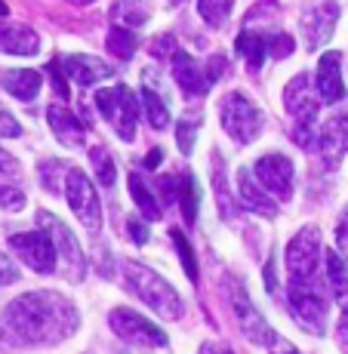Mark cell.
<instances>
[{
	"label": "cell",
	"mask_w": 348,
	"mask_h": 354,
	"mask_svg": "<svg viewBox=\"0 0 348 354\" xmlns=\"http://www.w3.org/2000/svg\"><path fill=\"white\" fill-rule=\"evenodd\" d=\"M10 247H12V253L22 259L31 271H37V274H53V271L59 268V250L44 228L10 234Z\"/></svg>",
	"instance_id": "cell-10"
},
{
	"label": "cell",
	"mask_w": 348,
	"mask_h": 354,
	"mask_svg": "<svg viewBox=\"0 0 348 354\" xmlns=\"http://www.w3.org/2000/svg\"><path fill=\"white\" fill-rule=\"evenodd\" d=\"M108 324H111L114 336H120L124 342L136 345V348H167L170 345L167 333L133 308H114L108 315Z\"/></svg>",
	"instance_id": "cell-9"
},
{
	"label": "cell",
	"mask_w": 348,
	"mask_h": 354,
	"mask_svg": "<svg viewBox=\"0 0 348 354\" xmlns=\"http://www.w3.org/2000/svg\"><path fill=\"white\" fill-rule=\"evenodd\" d=\"M50 77H53V86H56V93L59 96H68V84H65V74H62V68H59V62H50Z\"/></svg>",
	"instance_id": "cell-40"
},
{
	"label": "cell",
	"mask_w": 348,
	"mask_h": 354,
	"mask_svg": "<svg viewBox=\"0 0 348 354\" xmlns=\"http://www.w3.org/2000/svg\"><path fill=\"white\" fill-rule=\"evenodd\" d=\"M253 173H256V179L271 192V197H277V201H290L293 197V160L286 158V154L275 151V154L259 158Z\"/></svg>",
	"instance_id": "cell-15"
},
{
	"label": "cell",
	"mask_w": 348,
	"mask_h": 354,
	"mask_svg": "<svg viewBox=\"0 0 348 354\" xmlns=\"http://www.w3.org/2000/svg\"><path fill=\"white\" fill-rule=\"evenodd\" d=\"M336 243H339V253L348 259V207L339 216V225H336Z\"/></svg>",
	"instance_id": "cell-36"
},
{
	"label": "cell",
	"mask_w": 348,
	"mask_h": 354,
	"mask_svg": "<svg viewBox=\"0 0 348 354\" xmlns=\"http://www.w3.org/2000/svg\"><path fill=\"white\" fill-rule=\"evenodd\" d=\"M46 120H50L53 136H56V139L62 142L65 148H80V145H84L86 129H84V124H80L77 118H74L71 108L50 105V108H46Z\"/></svg>",
	"instance_id": "cell-20"
},
{
	"label": "cell",
	"mask_w": 348,
	"mask_h": 354,
	"mask_svg": "<svg viewBox=\"0 0 348 354\" xmlns=\"http://www.w3.org/2000/svg\"><path fill=\"white\" fill-rule=\"evenodd\" d=\"M320 228L305 225L286 247V268H290V277H320Z\"/></svg>",
	"instance_id": "cell-13"
},
{
	"label": "cell",
	"mask_w": 348,
	"mask_h": 354,
	"mask_svg": "<svg viewBox=\"0 0 348 354\" xmlns=\"http://www.w3.org/2000/svg\"><path fill=\"white\" fill-rule=\"evenodd\" d=\"M68 3H74V6H86V3H95V0H68Z\"/></svg>",
	"instance_id": "cell-46"
},
{
	"label": "cell",
	"mask_w": 348,
	"mask_h": 354,
	"mask_svg": "<svg viewBox=\"0 0 348 354\" xmlns=\"http://www.w3.org/2000/svg\"><path fill=\"white\" fill-rule=\"evenodd\" d=\"M0 324L22 345H59L77 330V308L59 292L37 290L12 299Z\"/></svg>",
	"instance_id": "cell-1"
},
{
	"label": "cell",
	"mask_w": 348,
	"mask_h": 354,
	"mask_svg": "<svg viewBox=\"0 0 348 354\" xmlns=\"http://www.w3.org/2000/svg\"><path fill=\"white\" fill-rule=\"evenodd\" d=\"M315 151L327 167H339V160L348 151V111H336L333 118H327L315 133Z\"/></svg>",
	"instance_id": "cell-14"
},
{
	"label": "cell",
	"mask_w": 348,
	"mask_h": 354,
	"mask_svg": "<svg viewBox=\"0 0 348 354\" xmlns=\"http://www.w3.org/2000/svg\"><path fill=\"white\" fill-rule=\"evenodd\" d=\"M136 46H139V37H136V31H129L127 25L120 28V25H114L111 31H108V53L111 56H118V59H133V53H136Z\"/></svg>",
	"instance_id": "cell-28"
},
{
	"label": "cell",
	"mask_w": 348,
	"mask_h": 354,
	"mask_svg": "<svg viewBox=\"0 0 348 354\" xmlns=\"http://www.w3.org/2000/svg\"><path fill=\"white\" fill-rule=\"evenodd\" d=\"M219 120L222 129L237 142V145H250V142L259 139L265 127V114L259 111V105H253L244 93H228L219 102Z\"/></svg>",
	"instance_id": "cell-6"
},
{
	"label": "cell",
	"mask_w": 348,
	"mask_h": 354,
	"mask_svg": "<svg viewBox=\"0 0 348 354\" xmlns=\"http://www.w3.org/2000/svg\"><path fill=\"white\" fill-rule=\"evenodd\" d=\"M127 228H129V237H133V241L139 243V247H142V243H148V228L142 225V222L136 219V216H129V219H127Z\"/></svg>",
	"instance_id": "cell-38"
},
{
	"label": "cell",
	"mask_w": 348,
	"mask_h": 354,
	"mask_svg": "<svg viewBox=\"0 0 348 354\" xmlns=\"http://www.w3.org/2000/svg\"><path fill=\"white\" fill-rule=\"evenodd\" d=\"M16 281H19V268L10 262V256L0 253V287H10Z\"/></svg>",
	"instance_id": "cell-35"
},
{
	"label": "cell",
	"mask_w": 348,
	"mask_h": 354,
	"mask_svg": "<svg viewBox=\"0 0 348 354\" xmlns=\"http://www.w3.org/2000/svg\"><path fill=\"white\" fill-rule=\"evenodd\" d=\"M290 315L305 326L315 336H324V324H327V292H324V281L320 277H290Z\"/></svg>",
	"instance_id": "cell-4"
},
{
	"label": "cell",
	"mask_w": 348,
	"mask_h": 354,
	"mask_svg": "<svg viewBox=\"0 0 348 354\" xmlns=\"http://www.w3.org/2000/svg\"><path fill=\"white\" fill-rule=\"evenodd\" d=\"M225 176L216 173V179H213V185H216V197H219V213L225 216H231V197H228V188H225Z\"/></svg>",
	"instance_id": "cell-37"
},
{
	"label": "cell",
	"mask_w": 348,
	"mask_h": 354,
	"mask_svg": "<svg viewBox=\"0 0 348 354\" xmlns=\"http://www.w3.org/2000/svg\"><path fill=\"white\" fill-rule=\"evenodd\" d=\"M197 127H201V118H182V120H176V139H179V151L182 154H191V148H194Z\"/></svg>",
	"instance_id": "cell-32"
},
{
	"label": "cell",
	"mask_w": 348,
	"mask_h": 354,
	"mask_svg": "<svg viewBox=\"0 0 348 354\" xmlns=\"http://www.w3.org/2000/svg\"><path fill=\"white\" fill-rule=\"evenodd\" d=\"M40 37L28 25H0V53L6 56H37Z\"/></svg>",
	"instance_id": "cell-22"
},
{
	"label": "cell",
	"mask_w": 348,
	"mask_h": 354,
	"mask_svg": "<svg viewBox=\"0 0 348 354\" xmlns=\"http://www.w3.org/2000/svg\"><path fill=\"white\" fill-rule=\"evenodd\" d=\"M19 133H22L19 120H16V118H10L6 111H0V136H10V139H16Z\"/></svg>",
	"instance_id": "cell-39"
},
{
	"label": "cell",
	"mask_w": 348,
	"mask_h": 354,
	"mask_svg": "<svg viewBox=\"0 0 348 354\" xmlns=\"http://www.w3.org/2000/svg\"><path fill=\"white\" fill-rule=\"evenodd\" d=\"M324 265H327V283H330L333 296L342 305H348V268L339 253H324Z\"/></svg>",
	"instance_id": "cell-26"
},
{
	"label": "cell",
	"mask_w": 348,
	"mask_h": 354,
	"mask_svg": "<svg viewBox=\"0 0 348 354\" xmlns=\"http://www.w3.org/2000/svg\"><path fill=\"white\" fill-rule=\"evenodd\" d=\"M173 3H182V0H173Z\"/></svg>",
	"instance_id": "cell-48"
},
{
	"label": "cell",
	"mask_w": 348,
	"mask_h": 354,
	"mask_svg": "<svg viewBox=\"0 0 348 354\" xmlns=\"http://www.w3.org/2000/svg\"><path fill=\"white\" fill-rule=\"evenodd\" d=\"M228 302H231V311H235L237 324H241L244 336H247L250 342L265 345V348H275V345H277V348L290 351V345H286L284 339L268 326V321H265L262 311H259L256 305H253L250 292L244 290V283L237 281V277H231V281H228Z\"/></svg>",
	"instance_id": "cell-5"
},
{
	"label": "cell",
	"mask_w": 348,
	"mask_h": 354,
	"mask_svg": "<svg viewBox=\"0 0 348 354\" xmlns=\"http://www.w3.org/2000/svg\"><path fill=\"white\" fill-rule=\"evenodd\" d=\"M65 197H68V207L74 209L80 222H84L90 231L102 228V207H99V194H95L93 179L84 173V169L71 167L65 173Z\"/></svg>",
	"instance_id": "cell-11"
},
{
	"label": "cell",
	"mask_w": 348,
	"mask_h": 354,
	"mask_svg": "<svg viewBox=\"0 0 348 354\" xmlns=\"http://www.w3.org/2000/svg\"><path fill=\"white\" fill-rule=\"evenodd\" d=\"M284 102H286V111H290V118H293V139H296L302 148H315L320 96H318V90H311L309 74L305 71L296 74V77L286 84Z\"/></svg>",
	"instance_id": "cell-3"
},
{
	"label": "cell",
	"mask_w": 348,
	"mask_h": 354,
	"mask_svg": "<svg viewBox=\"0 0 348 354\" xmlns=\"http://www.w3.org/2000/svg\"><path fill=\"white\" fill-rule=\"evenodd\" d=\"M315 90L324 105H336L345 99V84H342V56L339 53H324L318 62V80Z\"/></svg>",
	"instance_id": "cell-18"
},
{
	"label": "cell",
	"mask_w": 348,
	"mask_h": 354,
	"mask_svg": "<svg viewBox=\"0 0 348 354\" xmlns=\"http://www.w3.org/2000/svg\"><path fill=\"white\" fill-rule=\"evenodd\" d=\"M95 108L99 114L108 120L118 136L124 142L136 139V118H139V105H136V96L129 93V86L118 84V86H105V90L95 93Z\"/></svg>",
	"instance_id": "cell-7"
},
{
	"label": "cell",
	"mask_w": 348,
	"mask_h": 354,
	"mask_svg": "<svg viewBox=\"0 0 348 354\" xmlns=\"http://www.w3.org/2000/svg\"><path fill=\"white\" fill-rule=\"evenodd\" d=\"M231 6H235V0H197V12L210 28H222L225 19L231 16Z\"/></svg>",
	"instance_id": "cell-30"
},
{
	"label": "cell",
	"mask_w": 348,
	"mask_h": 354,
	"mask_svg": "<svg viewBox=\"0 0 348 354\" xmlns=\"http://www.w3.org/2000/svg\"><path fill=\"white\" fill-rule=\"evenodd\" d=\"M142 108H145L148 124H152L154 129H167V127H170V111H167V105H163V99L152 90V86H148V80H145V86H142Z\"/></svg>",
	"instance_id": "cell-29"
},
{
	"label": "cell",
	"mask_w": 348,
	"mask_h": 354,
	"mask_svg": "<svg viewBox=\"0 0 348 354\" xmlns=\"http://www.w3.org/2000/svg\"><path fill=\"white\" fill-rule=\"evenodd\" d=\"M0 173L3 176H16L19 173V160L12 158L10 151H3V148H0Z\"/></svg>",
	"instance_id": "cell-41"
},
{
	"label": "cell",
	"mask_w": 348,
	"mask_h": 354,
	"mask_svg": "<svg viewBox=\"0 0 348 354\" xmlns=\"http://www.w3.org/2000/svg\"><path fill=\"white\" fill-rule=\"evenodd\" d=\"M161 158H163V151H161V148H154V151L145 158V167H148V169H154V167L161 163Z\"/></svg>",
	"instance_id": "cell-45"
},
{
	"label": "cell",
	"mask_w": 348,
	"mask_h": 354,
	"mask_svg": "<svg viewBox=\"0 0 348 354\" xmlns=\"http://www.w3.org/2000/svg\"><path fill=\"white\" fill-rule=\"evenodd\" d=\"M129 197L136 201V207H139V213L145 216V219H152V222L161 219V203H158V197H154V192L148 188V182L142 179L139 173H129Z\"/></svg>",
	"instance_id": "cell-25"
},
{
	"label": "cell",
	"mask_w": 348,
	"mask_h": 354,
	"mask_svg": "<svg viewBox=\"0 0 348 354\" xmlns=\"http://www.w3.org/2000/svg\"><path fill=\"white\" fill-rule=\"evenodd\" d=\"M6 12H10V10H6V3H3V0H0V16H6Z\"/></svg>",
	"instance_id": "cell-47"
},
{
	"label": "cell",
	"mask_w": 348,
	"mask_h": 354,
	"mask_svg": "<svg viewBox=\"0 0 348 354\" xmlns=\"http://www.w3.org/2000/svg\"><path fill=\"white\" fill-rule=\"evenodd\" d=\"M37 222H40V228L53 237V243H56L59 259H62V271L68 274V281H84L86 259H84V253H80L77 237L68 231V225L59 219V216L46 213V209H40V213H37Z\"/></svg>",
	"instance_id": "cell-12"
},
{
	"label": "cell",
	"mask_w": 348,
	"mask_h": 354,
	"mask_svg": "<svg viewBox=\"0 0 348 354\" xmlns=\"http://www.w3.org/2000/svg\"><path fill=\"white\" fill-rule=\"evenodd\" d=\"M173 46H176V37H173V34H163L158 44H154V56H163L167 50L173 53Z\"/></svg>",
	"instance_id": "cell-43"
},
{
	"label": "cell",
	"mask_w": 348,
	"mask_h": 354,
	"mask_svg": "<svg viewBox=\"0 0 348 354\" xmlns=\"http://www.w3.org/2000/svg\"><path fill=\"white\" fill-rule=\"evenodd\" d=\"M25 207V194L19 188H0V209H10V213H19Z\"/></svg>",
	"instance_id": "cell-34"
},
{
	"label": "cell",
	"mask_w": 348,
	"mask_h": 354,
	"mask_svg": "<svg viewBox=\"0 0 348 354\" xmlns=\"http://www.w3.org/2000/svg\"><path fill=\"white\" fill-rule=\"evenodd\" d=\"M124 277H127V287L152 311H158L163 321H179L182 317L179 292L170 287L158 271L145 268V265H139V262H124Z\"/></svg>",
	"instance_id": "cell-2"
},
{
	"label": "cell",
	"mask_w": 348,
	"mask_h": 354,
	"mask_svg": "<svg viewBox=\"0 0 348 354\" xmlns=\"http://www.w3.org/2000/svg\"><path fill=\"white\" fill-rule=\"evenodd\" d=\"M90 160H93V173H95V179H99L105 188H111V185H114V179H118V169H114L111 154H108L102 145H95L93 151H90Z\"/></svg>",
	"instance_id": "cell-31"
},
{
	"label": "cell",
	"mask_w": 348,
	"mask_h": 354,
	"mask_svg": "<svg viewBox=\"0 0 348 354\" xmlns=\"http://www.w3.org/2000/svg\"><path fill=\"white\" fill-rule=\"evenodd\" d=\"M65 77L74 80L77 86H93L99 80L111 77V65H105L95 56H86V53H77V56L65 59Z\"/></svg>",
	"instance_id": "cell-21"
},
{
	"label": "cell",
	"mask_w": 348,
	"mask_h": 354,
	"mask_svg": "<svg viewBox=\"0 0 348 354\" xmlns=\"http://www.w3.org/2000/svg\"><path fill=\"white\" fill-rule=\"evenodd\" d=\"M237 194L244 201V209H250V213L262 216V219H275L277 216V207L271 203V192L256 179L253 169L247 167L237 169Z\"/></svg>",
	"instance_id": "cell-17"
},
{
	"label": "cell",
	"mask_w": 348,
	"mask_h": 354,
	"mask_svg": "<svg viewBox=\"0 0 348 354\" xmlns=\"http://www.w3.org/2000/svg\"><path fill=\"white\" fill-rule=\"evenodd\" d=\"M161 185L167 188L170 194L176 192V201H179L182 216H185V225H194V222H197V201H201V188H197L194 176H191V173H182L179 179L167 176V179H163Z\"/></svg>",
	"instance_id": "cell-23"
},
{
	"label": "cell",
	"mask_w": 348,
	"mask_h": 354,
	"mask_svg": "<svg viewBox=\"0 0 348 354\" xmlns=\"http://www.w3.org/2000/svg\"><path fill=\"white\" fill-rule=\"evenodd\" d=\"M339 345L348 348V308L342 311V321H339Z\"/></svg>",
	"instance_id": "cell-44"
},
{
	"label": "cell",
	"mask_w": 348,
	"mask_h": 354,
	"mask_svg": "<svg viewBox=\"0 0 348 354\" xmlns=\"http://www.w3.org/2000/svg\"><path fill=\"white\" fill-rule=\"evenodd\" d=\"M219 74H225V59L213 56V59H210V68H207V77L216 84V80H219Z\"/></svg>",
	"instance_id": "cell-42"
},
{
	"label": "cell",
	"mask_w": 348,
	"mask_h": 354,
	"mask_svg": "<svg viewBox=\"0 0 348 354\" xmlns=\"http://www.w3.org/2000/svg\"><path fill=\"white\" fill-rule=\"evenodd\" d=\"M0 84H3V90L10 93V96H16L19 102H31V99H37L44 80H40V74L31 71V68H16V71H6Z\"/></svg>",
	"instance_id": "cell-24"
},
{
	"label": "cell",
	"mask_w": 348,
	"mask_h": 354,
	"mask_svg": "<svg viewBox=\"0 0 348 354\" xmlns=\"http://www.w3.org/2000/svg\"><path fill=\"white\" fill-rule=\"evenodd\" d=\"M111 19L118 25H127V28H139L148 19V6L145 0H118L111 6Z\"/></svg>",
	"instance_id": "cell-27"
},
{
	"label": "cell",
	"mask_w": 348,
	"mask_h": 354,
	"mask_svg": "<svg viewBox=\"0 0 348 354\" xmlns=\"http://www.w3.org/2000/svg\"><path fill=\"white\" fill-rule=\"evenodd\" d=\"M339 22V3H320V6H309L299 19V28H302L305 46L309 50H320L327 40L333 37V28Z\"/></svg>",
	"instance_id": "cell-16"
},
{
	"label": "cell",
	"mask_w": 348,
	"mask_h": 354,
	"mask_svg": "<svg viewBox=\"0 0 348 354\" xmlns=\"http://www.w3.org/2000/svg\"><path fill=\"white\" fill-rule=\"evenodd\" d=\"M173 77H176V84H179V90L191 99L203 96V93L213 86V80L207 77V71H201V65H197L185 50L173 53Z\"/></svg>",
	"instance_id": "cell-19"
},
{
	"label": "cell",
	"mask_w": 348,
	"mask_h": 354,
	"mask_svg": "<svg viewBox=\"0 0 348 354\" xmlns=\"http://www.w3.org/2000/svg\"><path fill=\"white\" fill-rule=\"evenodd\" d=\"M237 53L244 56V62H247L250 71H259L262 62L268 56L275 59H286L293 53V37L286 31H253L244 25V31L237 34Z\"/></svg>",
	"instance_id": "cell-8"
},
{
	"label": "cell",
	"mask_w": 348,
	"mask_h": 354,
	"mask_svg": "<svg viewBox=\"0 0 348 354\" xmlns=\"http://www.w3.org/2000/svg\"><path fill=\"white\" fill-rule=\"evenodd\" d=\"M170 237H173V243L179 247V259H182V265H185V274H188V281H194L197 283V259H194V250H191V243L185 241V234L182 231H170Z\"/></svg>",
	"instance_id": "cell-33"
}]
</instances>
